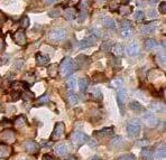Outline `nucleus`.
<instances>
[{"label": "nucleus", "instance_id": "55", "mask_svg": "<svg viewBox=\"0 0 166 160\" xmlns=\"http://www.w3.org/2000/svg\"><path fill=\"white\" fill-rule=\"evenodd\" d=\"M43 160H55V158L52 157L51 154H44L43 156Z\"/></svg>", "mask_w": 166, "mask_h": 160}, {"label": "nucleus", "instance_id": "41", "mask_svg": "<svg viewBox=\"0 0 166 160\" xmlns=\"http://www.w3.org/2000/svg\"><path fill=\"white\" fill-rule=\"evenodd\" d=\"M122 85H124V81L121 79H116L112 81V83H111V86L116 87V89H120V87H122Z\"/></svg>", "mask_w": 166, "mask_h": 160}, {"label": "nucleus", "instance_id": "26", "mask_svg": "<svg viewBox=\"0 0 166 160\" xmlns=\"http://www.w3.org/2000/svg\"><path fill=\"white\" fill-rule=\"evenodd\" d=\"M111 51H112V53L115 54L116 56H120V55H122V54H124L125 48H124V46L121 45V44H116V45L112 46Z\"/></svg>", "mask_w": 166, "mask_h": 160}, {"label": "nucleus", "instance_id": "7", "mask_svg": "<svg viewBox=\"0 0 166 160\" xmlns=\"http://www.w3.org/2000/svg\"><path fill=\"white\" fill-rule=\"evenodd\" d=\"M24 148H25V150L28 152V153L36 154L37 152L40 151V146L34 140H27L25 143H24Z\"/></svg>", "mask_w": 166, "mask_h": 160}, {"label": "nucleus", "instance_id": "44", "mask_svg": "<svg viewBox=\"0 0 166 160\" xmlns=\"http://www.w3.org/2000/svg\"><path fill=\"white\" fill-rule=\"evenodd\" d=\"M93 80H94V82H103L106 80V76L102 73H96L93 75Z\"/></svg>", "mask_w": 166, "mask_h": 160}, {"label": "nucleus", "instance_id": "9", "mask_svg": "<svg viewBox=\"0 0 166 160\" xmlns=\"http://www.w3.org/2000/svg\"><path fill=\"white\" fill-rule=\"evenodd\" d=\"M12 153V146L7 142H1L0 143V158L2 159H8Z\"/></svg>", "mask_w": 166, "mask_h": 160}, {"label": "nucleus", "instance_id": "40", "mask_svg": "<svg viewBox=\"0 0 166 160\" xmlns=\"http://www.w3.org/2000/svg\"><path fill=\"white\" fill-rule=\"evenodd\" d=\"M20 26H21L24 29L28 28L29 27V18L27 17V16L21 17V19H20Z\"/></svg>", "mask_w": 166, "mask_h": 160}, {"label": "nucleus", "instance_id": "45", "mask_svg": "<svg viewBox=\"0 0 166 160\" xmlns=\"http://www.w3.org/2000/svg\"><path fill=\"white\" fill-rule=\"evenodd\" d=\"M87 17H88L87 11H80L79 14H78V21H79V23H83V21L87 19Z\"/></svg>", "mask_w": 166, "mask_h": 160}, {"label": "nucleus", "instance_id": "31", "mask_svg": "<svg viewBox=\"0 0 166 160\" xmlns=\"http://www.w3.org/2000/svg\"><path fill=\"white\" fill-rule=\"evenodd\" d=\"M20 98H23V100H25V101H31L34 98V93L31 92L29 90H25L20 94Z\"/></svg>", "mask_w": 166, "mask_h": 160}, {"label": "nucleus", "instance_id": "48", "mask_svg": "<svg viewBox=\"0 0 166 160\" xmlns=\"http://www.w3.org/2000/svg\"><path fill=\"white\" fill-rule=\"evenodd\" d=\"M92 96L94 98H99V100H101V98H102V95H101V92H100V90L99 89H93V91H92Z\"/></svg>", "mask_w": 166, "mask_h": 160}, {"label": "nucleus", "instance_id": "8", "mask_svg": "<svg viewBox=\"0 0 166 160\" xmlns=\"http://www.w3.org/2000/svg\"><path fill=\"white\" fill-rule=\"evenodd\" d=\"M97 40H98V38H97L96 36L90 35V36L83 38V39L79 43V46H78V47H79L80 49H85V48H89V47H91V46L94 45V44L97 43Z\"/></svg>", "mask_w": 166, "mask_h": 160}, {"label": "nucleus", "instance_id": "28", "mask_svg": "<svg viewBox=\"0 0 166 160\" xmlns=\"http://www.w3.org/2000/svg\"><path fill=\"white\" fill-rule=\"evenodd\" d=\"M155 24H148V25H145V26H143L141 27V31H143L144 34L145 35H149V34H152L153 31L155 30Z\"/></svg>", "mask_w": 166, "mask_h": 160}, {"label": "nucleus", "instance_id": "1", "mask_svg": "<svg viewBox=\"0 0 166 160\" xmlns=\"http://www.w3.org/2000/svg\"><path fill=\"white\" fill-rule=\"evenodd\" d=\"M59 72L61 73V75L64 77V76H69L70 74H72L74 72V70L76 68V64L73 59L70 58V57H66L61 62Z\"/></svg>", "mask_w": 166, "mask_h": 160}, {"label": "nucleus", "instance_id": "58", "mask_svg": "<svg viewBox=\"0 0 166 160\" xmlns=\"http://www.w3.org/2000/svg\"><path fill=\"white\" fill-rule=\"evenodd\" d=\"M56 2V0H45L46 5H53V3Z\"/></svg>", "mask_w": 166, "mask_h": 160}, {"label": "nucleus", "instance_id": "24", "mask_svg": "<svg viewBox=\"0 0 166 160\" xmlns=\"http://www.w3.org/2000/svg\"><path fill=\"white\" fill-rule=\"evenodd\" d=\"M89 84H90V80L88 79V77H81L79 81L80 91H81V92H84L88 87H89Z\"/></svg>", "mask_w": 166, "mask_h": 160}, {"label": "nucleus", "instance_id": "29", "mask_svg": "<svg viewBox=\"0 0 166 160\" xmlns=\"http://www.w3.org/2000/svg\"><path fill=\"white\" fill-rule=\"evenodd\" d=\"M103 25H104V27H107V28H109V29H116V21L112 18H108V17L104 18Z\"/></svg>", "mask_w": 166, "mask_h": 160}, {"label": "nucleus", "instance_id": "43", "mask_svg": "<svg viewBox=\"0 0 166 160\" xmlns=\"http://www.w3.org/2000/svg\"><path fill=\"white\" fill-rule=\"evenodd\" d=\"M118 160H136V157H135V154L127 153V154H122L121 157H119Z\"/></svg>", "mask_w": 166, "mask_h": 160}, {"label": "nucleus", "instance_id": "11", "mask_svg": "<svg viewBox=\"0 0 166 160\" xmlns=\"http://www.w3.org/2000/svg\"><path fill=\"white\" fill-rule=\"evenodd\" d=\"M0 139H1L3 142L10 143V142H12V141H15V139H16V133H15L14 130L6 129L0 133Z\"/></svg>", "mask_w": 166, "mask_h": 160}, {"label": "nucleus", "instance_id": "4", "mask_svg": "<svg viewBox=\"0 0 166 160\" xmlns=\"http://www.w3.org/2000/svg\"><path fill=\"white\" fill-rule=\"evenodd\" d=\"M66 37V30L64 28H54L48 33V38L52 42H61Z\"/></svg>", "mask_w": 166, "mask_h": 160}, {"label": "nucleus", "instance_id": "30", "mask_svg": "<svg viewBox=\"0 0 166 160\" xmlns=\"http://www.w3.org/2000/svg\"><path fill=\"white\" fill-rule=\"evenodd\" d=\"M165 144H162V146L159 147V148L157 149V151H156V154H155L154 157L156 158V159H164L165 158Z\"/></svg>", "mask_w": 166, "mask_h": 160}, {"label": "nucleus", "instance_id": "57", "mask_svg": "<svg viewBox=\"0 0 166 160\" xmlns=\"http://www.w3.org/2000/svg\"><path fill=\"white\" fill-rule=\"evenodd\" d=\"M3 48H5V42L2 38H0V52H2Z\"/></svg>", "mask_w": 166, "mask_h": 160}, {"label": "nucleus", "instance_id": "3", "mask_svg": "<svg viewBox=\"0 0 166 160\" xmlns=\"http://www.w3.org/2000/svg\"><path fill=\"white\" fill-rule=\"evenodd\" d=\"M141 131V123L137 119H132L127 124V133L130 137H137Z\"/></svg>", "mask_w": 166, "mask_h": 160}, {"label": "nucleus", "instance_id": "18", "mask_svg": "<svg viewBox=\"0 0 166 160\" xmlns=\"http://www.w3.org/2000/svg\"><path fill=\"white\" fill-rule=\"evenodd\" d=\"M149 110H152L154 112H164V110H165V105L163 103H160V102H153V103L149 104Z\"/></svg>", "mask_w": 166, "mask_h": 160}, {"label": "nucleus", "instance_id": "47", "mask_svg": "<svg viewBox=\"0 0 166 160\" xmlns=\"http://www.w3.org/2000/svg\"><path fill=\"white\" fill-rule=\"evenodd\" d=\"M59 15H61V12H59V10L57 8L53 9V10H51V11L48 12V16L51 18H57L59 17Z\"/></svg>", "mask_w": 166, "mask_h": 160}, {"label": "nucleus", "instance_id": "16", "mask_svg": "<svg viewBox=\"0 0 166 160\" xmlns=\"http://www.w3.org/2000/svg\"><path fill=\"white\" fill-rule=\"evenodd\" d=\"M124 144V139L121 137H113V139L110 140V148L118 149Z\"/></svg>", "mask_w": 166, "mask_h": 160}, {"label": "nucleus", "instance_id": "13", "mask_svg": "<svg viewBox=\"0 0 166 160\" xmlns=\"http://www.w3.org/2000/svg\"><path fill=\"white\" fill-rule=\"evenodd\" d=\"M127 98H128V93H127V90L124 89V87H120L117 92V98H118V103L120 107H122L126 102Z\"/></svg>", "mask_w": 166, "mask_h": 160}, {"label": "nucleus", "instance_id": "34", "mask_svg": "<svg viewBox=\"0 0 166 160\" xmlns=\"http://www.w3.org/2000/svg\"><path fill=\"white\" fill-rule=\"evenodd\" d=\"M68 87L70 91H74L76 87V79L74 76H71L70 79L68 80Z\"/></svg>", "mask_w": 166, "mask_h": 160}, {"label": "nucleus", "instance_id": "17", "mask_svg": "<svg viewBox=\"0 0 166 160\" xmlns=\"http://www.w3.org/2000/svg\"><path fill=\"white\" fill-rule=\"evenodd\" d=\"M154 154H155V152L153 151L152 149L144 148L143 150H141V159L143 160H153L154 159Z\"/></svg>", "mask_w": 166, "mask_h": 160}, {"label": "nucleus", "instance_id": "33", "mask_svg": "<svg viewBox=\"0 0 166 160\" xmlns=\"http://www.w3.org/2000/svg\"><path fill=\"white\" fill-rule=\"evenodd\" d=\"M88 7H89V0H80L78 3V8L80 11H87Z\"/></svg>", "mask_w": 166, "mask_h": 160}, {"label": "nucleus", "instance_id": "62", "mask_svg": "<svg viewBox=\"0 0 166 160\" xmlns=\"http://www.w3.org/2000/svg\"><path fill=\"white\" fill-rule=\"evenodd\" d=\"M23 160H29V159H23Z\"/></svg>", "mask_w": 166, "mask_h": 160}, {"label": "nucleus", "instance_id": "42", "mask_svg": "<svg viewBox=\"0 0 166 160\" xmlns=\"http://www.w3.org/2000/svg\"><path fill=\"white\" fill-rule=\"evenodd\" d=\"M134 18H135L137 21H140V20H144L145 19V14H144V11H140V10H138V11L135 12V15H134Z\"/></svg>", "mask_w": 166, "mask_h": 160}, {"label": "nucleus", "instance_id": "12", "mask_svg": "<svg viewBox=\"0 0 166 160\" xmlns=\"http://www.w3.org/2000/svg\"><path fill=\"white\" fill-rule=\"evenodd\" d=\"M14 42L19 46H25L26 43H27V38H26V34L24 30H17L14 34V37H12Z\"/></svg>", "mask_w": 166, "mask_h": 160}, {"label": "nucleus", "instance_id": "39", "mask_svg": "<svg viewBox=\"0 0 166 160\" xmlns=\"http://www.w3.org/2000/svg\"><path fill=\"white\" fill-rule=\"evenodd\" d=\"M132 34H134V31H132L131 28H126L121 30V36L124 38H129V37L132 36Z\"/></svg>", "mask_w": 166, "mask_h": 160}, {"label": "nucleus", "instance_id": "25", "mask_svg": "<svg viewBox=\"0 0 166 160\" xmlns=\"http://www.w3.org/2000/svg\"><path fill=\"white\" fill-rule=\"evenodd\" d=\"M129 107L132 110V111H135V112H143L144 110V107L141 105L139 102H137V101H131L129 103Z\"/></svg>", "mask_w": 166, "mask_h": 160}, {"label": "nucleus", "instance_id": "61", "mask_svg": "<svg viewBox=\"0 0 166 160\" xmlns=\"http://www.w3.org/2000/svg\"><path fill=\"white\" fill-rule=\"evenodd\" d=\"M99 1H106V0H99Z\"/></svg>", "mask_w": 166, "mask_h": 160}, {"label": "nucleus", "instance_id": "38", "mask_svg": "<svg viewBox=\"0 0 166 160\" xmlns=\"http://www.w3.org/2000/svg\"><path fill=\"white\" fill-rule=\"evenodd\" d=\"M46 103H48V95L47 94L40 96V98H37V101L35 102V105H40V104H46Z\"/></svg>", "mask_w": 166, "mask_h": 160}, {"label": "nucleus", "instance_id": "36", "mask_svg": "<svg viewBox=\"0 0 166 160\" xmlns=\"http://www.w3.org/2000/svg\"><path fill=\"white\" fill-rule=\"evenodd\" d=\"M24 82H25V83H27V82H29V83H34L35 82V75L31 73V72L26 73L25 75H24Z\"/></svg>", "mask_w": 166, "mask_h": 160}, {"label": "nucleus", "instance_id": "35", "mask_svg": "<svg viewBox=\"0 0 166 160\" xmlns=\"http://www.w3.org/2000/svg\"><path fill=\"white\" fill-rule=\"evenodd\" d=\"M68 101L71 105H75V104H78V102H79V98H78V95H75L73 93H71L68 96Z\"/></svg>", "mask_w": 166, "mask_h": 160}, {"label": "nucleus", "instance_id": "51", "mask_svg": "<svg viewBox=\"0 0 166 160\" xmlns=\"http://www.w3.org/2000/svg\"><path fill=\"white\" fill-rule=\"evenodd\" d=\"M23 63H24L23 59H18L17 62L15 63L14 68H15V70H20V68H21V66H23Z\"/></svg>", "mask_w": 166, "mask_h": 160}, {"label": "nucleus", "instance_id": "20", "mask_svg": "<svg viewBox=\"0 0 166 160\" xmlns=\"http://www.w3.org/2000/svg\"><path fill=\"white\" fill-rule=\"evenodd\" d=\"M54 151H55V153H56L57 156L63 157V156H65V154L68 153V147L65 146V144H63V143H59V144H57V146L54 148Z\"/></svg>", "mask_w": 166, "mask_h": 160}, {"label": "nucleus", "instance_id": "6", "mask_svg": "<svg viewBox=\"0 0 166 160\" xmlns=\"http://www.w3.org/2000/svg\"><path fill=\"white\" fill-rule=\"evenodd\" d=\"M143 121H144V123L146 124V126H158V123H159V119L156 117L155 114H153V113H145L143 117Z\"/></svg>", "mask_w": 166, "mask_h": 160}, {"label": "nucleus", "instance_id": "27", "mask_svg": "<svg viewBox=\"0 0 166 160\" xmlns=\"http://www.w3.org/2000/svg\"><path fill=\"white\" fill-rule=\"evenodd\" d=\"M14 123H15V126H16L17 129H20V128H23V126H26V118L24 117V115H19V117L16 118Z\"/></svg>", "mask_w": 166, "mask_h": 160}, {"label": "nucleus", "instance_id": "52", "mask_svg": "<svg viewBox=\"0 0 166 160\" xmlns=\"http://www.w3.org/2000/svg\"><path fill=\"white\" fill-rule=\"evenodd\" d=\"M157 59H158V63H160V65L164 67L165 66V56L164 55H158Z\"/></svg>", "mask_w": 166, "mask_h": 160}, {"label": "nucleus", "instance_id": "2", "mask_svg": "<svg viewBox=\"0 0 166 160\" xmlns=\"http://www.w3.org/2000/svg\"><path fill=\"white\" fill-rule=\"evenodd\" d=\"M71 142L73 143L75 147H81L83 146L84 143H87L90 139V137L85 133L81 131H74L72 135H71Z\"/></svg>", "mask_w": 166, "mask_h": 160}, {"label": "nucleus", "instance_id": "46", "mask_svg": "<svg viewBox=\"0 0 166 160\" xmlns=\"http://www.w3.org/2000/svg\"><path fill=\"white\" fill-rule=\"evenodd\" d=\"M20 94H21V93L18 92V91L12 90V92H10V98H12V101H17L18 98H20Z\"/></svg>", "mask_w": 166, "mask_h": 160}, {"label": "nucleus", "instance_id": "21", "mask_svg": "<svg viewBox=\"0 0 166 160\" xmlns=\"http://www.w3.org/2000/svg\"><path fill=\"white\" fill-rule=\"evenodd\" d=\"M65 19L68 20H73L76 18V10L74 8H66L65 9L64 14H63Z\"/></svg>", "mask_w": 166, "mask_h": 160}, {"label": "nucleus", "instance_id": "50", "mask_svg": "<svg viewBox=\"0 0 166 160\" xmlns=\"http://www.w3.org/2000/svg\"><path fill=\"white\" fill-rule=\"evenodd\" d=\"M121 28L122 29H126V28H131V23L128 21V20H122L121 21Z\"/></svg>", "mask_w": 166, "mask_h": 160}, {"label": "nucleus", "instance_id": "10", "mask_svg": "<svg viewBox=\"0 0 166 160\" xmlns=\"http://www.w3.org/2000/svg\"><path fill=\"white\" fill-rule=\"evenodd\" d=\"M125 52H126L128 56L135 57L137 55H139V53H140V47H139V45L136 42L130 43L129 45H127V47L125 48Z\"/></svg>", "mask_w": 166, "mask_h": 160}, {"label": "nucleus", "instance_id": "49", "mask_svg": "<svg viewBox=\"0 0 166 160\" xmlns=\"http://www.w3.org/2000/svg\"><path fill=\"white\" fill-rule=\"evenodd\" d=\"M158 10H159L160 14H166V2L165 1H162L159 3V6H158Z\"/></svg>", "mask_w": 166, "mask_h": 160}, {"label": "nucleus", "instance_id": "54", "mask_svg": "<svg viewBox=\"0 0 166 160\" xmlns=\"http://www.w3.org/2000/svg\"><path fill=\"white\" fill-rule=\"evenodd\" d=\"M148 143H149V141H148V140H140V141H138L137 144H138V146L144 147V146H147Z\"/></svg>", "mask_w": 166, "mask_h": 160}, {"label": "nucleus", "instance_id": "22", "mask_svg": "<svg viewBox=\"0 0 166 160\" xmlns=\"http://www.w3.org/2000/svg\"><path fill=\"white\" fill-rule=\"evenodd\" d=\"M145 48H146L147 51H155V49L158 48V43L155 39L149 38V39H147L145 42Z\"/></svg>", "mask_w": 166, "mask_h": 160}, {"label": "nucleus", "instance_id": "60", "mask_svg": "<svg viewBox=\"0 0 166 160\" xmlns=\"http://www.w3.org/2000/svg\"><path fill=\"white\" fill-rule=\"evenodd\" d=\"M125 1H126V2H128V1H130V0H125Z\"/></svg>", "mask_w": 166, "mask_h": 160}, {"label": "nucleus", "instance_id": "53", "mask_svg": "<svg viewBox=\"0 0 166 160\" xmlns=\"http://www.w3.org/2000/svg\"><path fill=\"white\" fill-rule=\"evenodd\" d=\"M3 124H6V126H12V122L10 120H6V119H3V120L0 122V126H2Z\"/></svg>", "mask_w": 166, "mask_h": 160}, {"label": "nucleus", "instance_id": "23", "mask_svg": "<svg viewBox=\"0 0 166 160\" xmlns=\"http://www.w3.org/2000/svg\"><path fill=\"white\" fill-rule=\"evenodd\" d=\"M75 64H76V67H84V66H88L89 65V58H88L87 56H84V55H81V56H79L78 58H76L75 61Z\"/></svg>", "mask_w": 166, "mask_h": 160}, {"label": "nucleus", "instance_id": "14", "mask_svg": "<svg viewBox=\"0 0 166 160\" xmlns=\"http://www.w3.org/2000/svg\"><path fill=\"white\" fill-rule=\"evenodd\" d=\"M36 63L40 66H48L50 65V58L46 57L45 55H43L42 53H37L36 54Z\"/></svg>", "mask_w": 166, "mask_h": 160}, {"label": "nucleus", "instance_id": "15", "mask_svg": "<svg viewBox=\"0 0 166 160\" xmlns=\"http://www.w3.org/2000/svg\"><path fill=\"white\" fill-rule=\"evenodd\" d=\"M115 131L112 126H110V128H104L102 130H99V131H96L93 135L94 137H108V135H111Z\"/></svg>", "mask_w": 166, "mask_h": 160}, {"label": "nucleus", "instance_id": "37", "mask_svg": "<svg viewBox=\"0 0 166 160\" xmlns=\"http://www.w3.org/2000/svg\"><path fill=\"white\" fill-rule=\"evenodd\" d=\"M112 43L109 42V40H106V42L102 43L101 45V51H104V52H109L111 51V48H112Z\"/></svg>", "mask_w": 166, "mask_h": 160}, {"label": "nucleus", "instance_id": "32", "mask_svg": "<svg viewBox=\"0 0 166 160\" xmlns=\"http://www.w3.org/2000/svg\"><path fill=\"white\" fill-rule=\"evenodd\" d=\"M131 9L129 6H127V5H125V6H120L119 7V14L121 15V16H127V15H129L130 12H131Z\"/></svg>", "mask_w": 166, "mask_h": 160}, {"label": "nucleus", "instance_id": "19", "mask_svg": "<svg viewBox=\"0 0 166 160\" xmlns=\"http://www.w3.org/2000/svg\"><path fill=\"white\" fill-rule=\"evenodd\" d=\"M59 64H56V63H52L47 68V73L51 77H53L54 79V77H56L57 73H59Z\"/></svg>", "mask_w": 166, "mask_h": 160}, {"label": "nucleus", "instance_id": "5", "mask_svg": "<svg viewBox=\"0 0 166 160\" xmlns=\"http://www.w3.org/2000/svg\"><path fill=\"white\" fill-rule=\"evenodd\" d=\"M64 133H65L64 123H63V122H56V124H55V126H54L53 132H52V135H51L52 141L62 139V138L64 137Z\"/></svg>", "mask_w": 166, "mask_h": 160}, {"label": "nucleus", "instance_id": "56", "mask_svg": "<svg viewBox=\"0 0 166 160\" xmlns=\"http://www.w3.org/2000/svg\"><path fill=\"white\" fill-rule=\"evenodd\" d=\"M42 147H47V148H50V147H52V141H48V142L44 141V142L42 143Z\"/></svg>", "mask_w": 166, "mask_h": 160}, {"label": "nucleus", "instance_id": "59", "mask_svg": "<svg viewBox=\"0 0 166 160\" xmlns=\"http://www.w3.org/2000/svg\"><path fill=\"white\" fill-rule=\"evenodd\" d=\"M89 160H101L99 157H97V156H93V157H91Z\"/></svg>", "mask_w": 166, "mask_h": 160}]
</instances>
